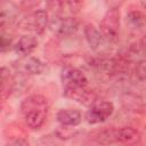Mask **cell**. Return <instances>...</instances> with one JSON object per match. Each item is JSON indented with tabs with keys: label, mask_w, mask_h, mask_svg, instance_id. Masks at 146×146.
<instances>
[{
	"label": "cell",
	"mask_w": 146,
	"mask_h": 146,
	"mask_svg": "<svg viewBox=\"0 0 146 146\" xmlns=\"http://www.w3.org/2000/svg\"><path fill=\"white\" fill-rule=\"evenodd\" d=\"M49 111L48 99L41 95H32L26 97L21 104V113L25 122L31 129H39L44 123Z\"/></svg>",
	"instance_id": "cell-1"
},
{
	"label": "cell",
	"mask_w": 146,
	"mask_h": 146,
	"mask_svg": "<svg viewBox=\"0 0 146 146\" xmlns=\"http://www.w3.org/2000/svg\"><path fill=\"white\" fill-rule=\"evenodd\" d=\"M120 23H121L120 9L117 7L110 8L105 13L100 22V33L103 38H105L110 42L116 41L120 34Z\"/></svg>",
	"instance_id": "cell-2"
},
{
	"label": "cell",
	"mask_w": 146,
	"mask_h": 146,
	"mask_svg": "<svg viewBox=\"0 0 146 146\" xmlns=\"http://www.w3.org/2000/svg\"><path fill=\"white\" fill-rule=\"evenodd\" d=\"M114 112V106L108 100H96L86 113V120L90 124H97L107 120Z\"/></svg>",
	"instance_id": "cell-3"
},
{
	"label": "cell",
	"mask_w": 146,
	"mask_h": 146,
	"mask_svg": "<svg viewBox=\"0 0 146 146\" xmlns=\"http://www.w3.org/2000/svg\"><path fill=\"white\" fill-rule=\"evenodd\" d=\"M51 31L59 35V36H68L76 32L79 27V22L75 17L71 15L58 14L54 16L52 21L50 22Z\"/></svg>",
	"instance_id": "cell-4"
},
{
	"label": "cell",
	"mask_w": 146,
	"mask_h": 146,
	"mask_svg": "<svg viewBox=\"0 0 146 146\" xmlns=\"http://www.w3.org/2000/svg\"><path fill=\"white\" fill-rule=\"evenodd\" d=\"M49 16L44 9H38L30 14L27 17L23 18L19 22V26L24 30L34 31L38 34H42L48 26Z\"/></svg>",
	"instance_id": "cell-5"
},
{
	"label": "cell",
	"mask_w": 146,
	"mask_h": 146,
	"mask_svg": "<svg viewBox=\"0 0 146 146\" xmlns=\"http://www.w3.org/2000/svg\"><path fill=\"white\" fill-rule=\"evenodd\" d=\"M60 79H62L64 90L88 86V79L86 78L83 72L73 66H65L62 70Z\"/></svg>",
	"instance_id": "cell-6"
},
{
	"label": "cell",
	"mask_w": 146,
	"mask_h": 146,
	"mask_svg": "<svg viewBox=\"0 0 146 146\" xmlns=\"http://www.w3.org/2000/svg\"><path fill=\"white\" fill-rule=\"evenodd\" d=\"M64 96L67 98H71L80 104L84 105H91L97 100V96L95 91L89 88V86L75 88V89H70V90H64Z\"/></svg>",
	"instance_id": "cell-7"
},
{
	"label": "cell",
	"mask_w": 146,
	"mask_h": 146,
	"mask_svg": "<svg viewBox=\"0 0 146 146\" xmlns=\"http://www.w3.org/2000/svg\"><path fill=\"white\" fill-rule=\"evenodd\" d=\"M115 140L124 146H138L141 141V135L132 127H122L115 130Z\"/></svg>",
	"instance_id": "cell-8"
},
{
	"label": "cell",
	"mask_w": 146,
	"mask_h": 146,
	"mask_svg": "<svg viewBox=\"0 0 146 146\" xmlns=\"http://www.w3.org/2000/svg\"><path fill=\"white\" fill-rule=\"evenodd\" d=\"M57 121L63 127H75L80 124L82 115L76 108H62L57 112Z\"/></svg>",
	"instance_id": "cell-9"
},
{
	"label": "cell",
	"mask_w": 146,
	"mask_h": 146,
	"mask_svg": "<svg viewBox=\"0 0 146 146\" xmlns=\"http://www.w3.org/2000/svg\"><path fill=\"white\" fill-rule=\"evenodd\" d=\"M38 47V40L35 36L33 35H22L15 43L14 46V50L21 55V56H27L30 55L35 48Z\"/></svg>",
	"instance_id": "cell-10"
},
{
	"label": "cell",
	"mask_w": 146,
	"mask_h": 146,
	"mask_svg": "<svg viewBox=\"0 0 146 146\" xmlns=\"http://www.w3.org/2000/svg\"><path fill=\"white\" fill-rule=\"evenodd\" d=\"M83 33H84V38H86V41L88 42L89 47L92 50L98 49V47L100 46L102 40H103V35H102L100 31L97 30L92 24L88 23L84 25Z\"/></svg>",
	"instance_id": "cell-11"
},
{
	"label": "cell",
	"mask_w": 146,
	"mask_h": 146,
	"mask_svg": "<svg viewBox=\"0 0 146 146\" xmlns=\"http://www.w3.org/2000/svg\"><path fill=\"white\" fill-rule=\"evenodd\" d=\"M15 87V80L6 67L1 68V99L5 102L13 92Z\"/></svg>",
	"instance_id": "cell-12"
},
{
	"label": "cell",
	"mask_w": 146,
	"mask_h": 146,
	"mask_svg": "<svg viewBox=\"0 0 146 146\" xmlns=\"http://www.w3.org/2000/svg\"><path fill=\"white\" fill-rule=\"evenodd\" d=\"M127 23L132 29H141L146 24V16L139 10H131L127 14Z\"/></svg>",
	"instance_id": "cell-13"
},
{
	"label": "cell",
	"mask_w": 146,
	"mask_h": 146,
	"mask_svg": "<svg viewBox=\"0 0 146 146\" xmlns=\"http://www.w3.org/2000/svg\"><path fill=\"white\" fill-rule=\"evenodd\" d=\"M24 68L30 74H41L44 71V64L36 57H29L24 62Z\"/></svg>",
	"instance_id": "cell-14"
},
{
	"label": "cell",
	"mask_w": 146,
	"mask_h": 146,
	"mask_svg": "<svg viewBox=\"0 0 146 146\" xmlns=\"http://www.w3.org/2000/svg\"><path fill=\"white\" fill-rule=\"evenodd\" d=\"M136 76L139 80H146V58L140 60L136 66Z\"/></svg>",
	"instance_id": "cell-15"
},
{
	"label": "cell",
	"mask_w": 146,
	"mask_h": 146,
	"mask_svg": "<svg viewBox=\"0 0 146 146\" xmlns=\"http://www.w3.org/2000/svg\"><path fill=\"white\" fill-rule=\"evenodd\" d=\"M0 39H1V43H0V47H1V50L2 51H6L8 48H10V46H11V36L10 35H8V34H6V32L3 31V30H1V36H0Z\"/></svg>",
	"instance_id": "cell-16"
},
{
	"label": "cell",
	"mask_w": 146,
	"mask_h": 146,
	"mask_svg": "<svg viewBox=\"0 0 146 146\" xmlns=\"http://www.w3.org/2000/svg\"><path fill=\"white\" fill-rule=\"evenodd\" d=\"M6 146H29V141L25 138H21V137H16L10 139Z\"/></svg>",
	"instance_id": "cell-17"
},
{
	"label": "cell",
	"mask_w": 146,
	"mask_h": 146,
	"mask_svg": "<svg viewBox=\"0 0 146 146\" xmlns=\"http://www.w3.org/2000/svg\"><path fill=\"white\" fill-rule=\"evenodd\" d=\"M141 6H143V7L146 9V1H141Z\"/></svg>",
	"instance_id": "cell-18"
}]
</instances>
